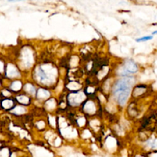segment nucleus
<instances>
[{"mask_svg":"<svg viewBox=\"0 0 157 157\" xmlns=\"http://www.w3.org/2000/svg\"><path fill=\"white\" fill-rule=\"evenodd\" d=\"M51 98V91L49 88H45V87H38L37 93H36L35 99L41 102V103H45L48 99Z\"/></svg>","mask_w":157,"mask_h":157,"instance_id":"9","label":"nucleus"},{"mask_svg":"<svg viewBox=\"0 0 157 157\" xmlns=\"http://www.w3.org/2000/svg\"><path fill=\"white\" fill-rule=\"evenodd\" d=\"M14 97H15V100H16L17 105H21L24 107H29L33 102V98L31 97V96H29L28 94H26L23 91L15 95Z\"/></svg>","mask_w":157,"mask_h":157,"instance_id":"8","label":"nucleus"},{"mask_svg":"<svg viewBox=\"0 0 157 157\" xmlns=\"http://www.w3.org/2000/svg\"><path fill=\"white\" fill-rule=\"evenodd\" d=\"M20 64L17 65L21 70H29L32 69L36 62L35 52L30 48V46H25L20 52Z\"/></svg>","mask_w":157,"mask_h":157,"instance_id":"3","label":"nucleus"},{"mask_svg":"<svg viewBox=\"0 0 157 157\" xmlns=\"http://www.w3.org/2000/svg\"><path fill=\"white\" fill-rule=\"evenodd\" d=\"M138 70H139V67L137 63L131 59H127L123 63L122 66H120L119 71H118V76L120 78L131 77L133 74L137 73Z\"/></svg>","mask_w":157,"mask_h":157,"instance_id":"4","label":"nucleus"},{"mask_svg":"<svg viewBox=\"0 0 157 157\" xmlns=\"http://www.w3.org/2000/svg\"><path fill=\"white\" fill-rule=\"evenodd\" d=\"M86 94L84 91L80 90V91H76V92H69L67 95V104L70 108H77L80 107L86 100Z\"/></svg>","mask_w":157,"mask_h":157,"instance_id":"5","label":"nucleus"},{"mask_svg":"<svg viewBox=\"0 0 157 157\" xmlns=\"http://www.w3.org/2000/svg\"><path fill=\"white\" fill-rule=\"evenodd\" d=\"M16 102L15 100V97L11 98H1L0 99V109L3 111H12L16 107Z\"/></svg>","mask_w":157,"mask_h":157,"instance_id":"11","label":"nucleus"},{"mask_svg":"<svg viewBox=\"0 0 157 157\" xmlns=\"http://www.w3.org/2000/svg\"><path fill=\"white\" fill-rule=\"evenodd\" d=\"M133 78L123 77L120 78L112 86L111 92L120 107H124L132 93V86H133Z\"/></svg>","mask_w":157,"mask_h":157,"instance_id":"2","label":"nucleus"},{"mask_svg":"<svg viewBox=\"0 0 157 157\" xmlns=\"http://www.w3.org/2000/svg\"><path fill=\"white\" fill-rule=\"evenodd\" d=\"M3 77H2V75L0 74V87H1L2 86H3Z\"/></svg>","mask_w":157,"mask_h":157,"instance_id":"16","label":"nucleus"},{"mask_svg":"<svg viewBox=\"0 0 157 157\" xmlns=\"http://www.w3.org/2000/svg\"><path fill=\"white\" fill-rule=\"evenodd\" d=\"M153 39V36L150 35V36H145V37H141V38H137L136 42L140 43V42H146V41H149V40H152Z\"/></svg>","mask_w":157,"mask_h":157,"instance_id":"15","label":"nucleus"},{"mask_svg":"<svg viewBox=\"0 0 157 157\" xmlns=\"http://www.w3.org/2000/svg\"><path fill=\"white\" fill-rule=\"evenodd\" d=\"M81 111L83 112V114L85 116L94 117L98 113V107L95 103V100L94 98H87L85 102L81 105Z\"/></svg>","mask_w":157,"mask_h":157,"instance_id":"6","label":"nucleus"},{"mask_svg":"<svg viewBox=\"0 0 157 157\" xmlns=\"http://www.w3.org/2000/svg\"><path fill=\"white\" fill-rule=\"evenodd\" d=\"M21 71L19 68V66L13 62H9L6 65V70L3 75L4 78H8V80L14 81V80H19V78L21 76Z\"/></svg>","mask_w":157,"mask_h":157,"instance_id":"7","label":"nucleus"},{"mask_svg":"<svg viewBox=\"0 0 157 157\" xmlns=\"http://www.w3.org/2000/svg\"><path fill=\"white\" fill-rule=\"evenodd\" d=\"M156 34H157V30H155V31L152 32V35H156Z\"/></svg>","mask_w":157,"mask_h":157,"instance_id":"17","label":"nucleus"},{"mask_svg":"<svg viewBox=\"0 0 157 157\" xmlns=\"http://www.w3.org/2000/svg\"><path fill=\"white\" fill-rule=\"evenodd\" d=\"M38 87L36 86V83L34 82H27L24 83L23 86V92H25L29 96H31L32 98H35L36 93H37Z\"/></svg>","mask_w":157,"mask_h":157,"instance_id":"12","label":"nucleus"},{"mask_svg":"<svg viewBox=\"0 0 157 157\" xmlns=\"http://www.w3.org/2000/svg\"><path fill=\"white\" fill-rule=\"evenodd\" d=\"M23 86H24V82L21 80H14L10 82L7 88L14 95H16L23 91Z\"/></svg>","mask_w":157,"mask_h":157,"instance_id":"10","label":"nucleus"},{"mask_svg":"<svg viewBox=\"0 0 157 157\" xmlns=\"http://www.w3.org/2000/svg\"><path fill=\"white\" fill-rule=\"evenodd\" d=\"M10 113L14 114L16 117H22L25 116L27 113V107H24L21 105H16V107L12 111H10Z\"/></svg>","mask_w":157,"mask_h":157,"instance_id":"13","label":"nucleus"},{"mask_svg":"<svg viewBox=\"0 0 157 157\" xmlns=\"http://www.w3.org/2000/svg\"><path fill=\"white\" fill-rule=\"evenodd\" d=\"M33 81L41 87L49 88L57 83L59 72L55 65L50 62L41 63L33 68Z\"/></svg>","mask_w":157,"mask_h":157,"instance_id":"1","label":"nucleus"},{"mask_svg":"<svg viewBox=\"0 0 157 157\" xmlns=\"http://www.w3.org/2000/svg\"><path fill=\"white\" fill-rule=\"evenodd\" d=\"M6 64L5 63V61L3 59H1L0 58V74H1L2 76L4 75V73H5V70H6Z\"/></svg>","mask_w":157,"mask_h":157,"instance_id":"14","label":"nucleus"}]
</instances>
